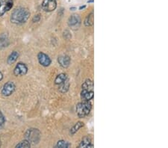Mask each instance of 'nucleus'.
I'll return each mask as SVG.
<instances>
[{"instance_id":"obj_24","label":"nucleus","mask_w":168,"mask_h":148,"mask_svg":"<svg viewBox=\"0 0 168 148\" xmlns=\"http://www.w3.org/2000/svg\"><path fill=\"white\" fill-rule=\"evenodd\" d=\"M2 79H3V75H2V72L0 71V81H2Z\"/></svg>"},{"instance_id":"obj_2","label":"nucleus","mask_w":168,"mask_h":148,"mask_svg":"<svg viewBox=\"0 0 168 148\" xmlns=\"http://www.w3.org/2000/svg\"><path fill=\"white\" fill-rule=\"evenodd\" d=\"M92 108V104L90 101H83L79 103L76 105V113L77 115L80 118L86 117L90 114Z\"/></svg>"},{"instance_id":"obj_8","label":"nucleus","mask_w":168,"mask_h":148,"mask_svg":"<svg viewBox=\"0 0 168 148\" xmlns=\"http://www.w3.org/2000/svg\"><path fill=\"white\" fill-rule=\"evenodd\" d=\"M28 72V67H27L26 64L24 63H17L16 65L15 68L14 70V74L17 76H24L26 75Z\"/></svg>"},{"instance_id":"obj_14","label":"nucleus","mask_w":168,"mask_h":148,"mask_svg":"<svg viewBox=\"0 0 168 148\" xmlns=\"http://www.w3.org/2000/svg\"><path fill=\"white\" fill-rule=\"evenodd\" d=\"M82 88L83 90H88V91H93V82L91 79H87L82 84Z\"/></svg>"},{"instance_id":"obj_10","label":"nucleus","mask_w":168,"mask_h":148,"mask_svg":"<svg viewBox=\"0 0 168 148\" xmlns=\"http://www.w3.org/2000/svg\"><path fill=\"white\" fill-rule=\"evenodd\" d=\"M58 61L61 67H62L63 68H67L70 64V58L67 55H61L58 56Z\"/></svg>"},{"instance_id":"obj_15","label":"nucleus","mask_w":168,"mask_h":148,"mask_svg":"<svg viewBox=\"0 0 168 148\" xmlns=\"http://www.w3.org/2000/svg\"><path fill=\"white\" fill-rule=\"evenodd\" d=\"M93 23H94V17H93V12H91L90 14L87 16L84 23L86 26H92L93 25Z\"/></svg>"},{"instance_id":"obj_11","label":"nucleus","mask_w":168,"mask_h":148,"mask_svg":"<svg viewBox=\"0 0 168 148\" xmlns=\"http://www.w3.org/2000/svg\"><path fill=\"white\" fill-rule=\"evenodd\" d=\"M94 97V92L93 91H88V90L82 89L81 92V97L84 101H90Z\"/></svg>"},{"instance_id":"obj_28","label":"nucleus","mask_w":168,"mask_h":148,"mask_svg":"<svg viewBox=\"0 0 168 148\" xmlns=\"http://www.w3.org/2000/svg\"><path fill=\"white\" fill-rule=\"evenodd\" d=\"M1 144H1V140H0V147H1Z\"/></svg>"},{"instance_id":"obj_16","label":"nucleus","mask_w":168,"mask_h":148,"mask_svg":"<svg viewBox=\"0 0 168 148\" xmlns=\"http://www.w3.org/2000/svg\"><path fill=\"white\" fill-rule=\"evenodd\" d=\"M69 82L68 81V79H66L64 82H62L61 84L59 85V90L60 92L61 93H66L67 92L68 90H69Z\"/></svg>"},{"instance_id":"obj_9","label":"nucleus","mask_w":168,"mask_h":148,"mask_svg":"<svg viewBox=\"0 0 168 148\" xmlns=\"http://www.w3.org/2000/svg\"><path fill=\"white\" fill-rule=\"evenodd\" d=\"M81 24V18L79 15H71L68 19V25L71 28H78Z\"/></svg>"},{"instance_id":"obj_17","label":"nucleus","mask_w":168,"mask_h":148,"mask_svg":"<svg viewBox=\"0 0 168 148\" xmlns=\"http://www.w3.org/2000/svg\"><path fill=\"white\" fill-rule=\"evenodd\" d=\"M66 79H67V76H66V74L60 73L59 75L57 76L56 78H55V84L58 85H59L60 84H61L62 82H64Z\"/></svg>"},{"instance_id":"obj_12","label":"nucleus","mask_w":168,"mask_h":148,"mask_svg":"<svg viewBox=\"0 0 168 148\" xmlns=\"http://www.w3.org/2000/svg\"><path fill=\"white\" fill-rule=\"evenodd\" d=\"M79 147L81 148H89V147H93V144L92 143V139L91 137L86 136L82 139L81 141L80 144H79Z\"/></svg>"},{"instance_id":"obj_13","label":"nucleus","mask_w":168,"mask_h":148,"mask_svg":"<svg viewBox=\"0 0 168 148\" xmlns=\"http://www.w3.org/2000/svg\"><path fill=\"white\" fill-rule=\"evenodd\" d=\"M19 56H20V53H19L17 51L12 52L11 54H10V56H9L8 58L7 63L8 64H14V63L17 61V59H18Z\"/></svg>"},{"instance_id":"obj_6","label":"nucleus","mask_w":168,"mask_h":148,"mask_svg":"<svg viewBox=\"0 0 168 148\" xmlns=\"http://www.w3.org/2000/svg\"><path fill=\"white\" fill-rule=\"evenodd\" d=\"M13 0H5L0 3V17H2L6 12L9 11L13 8Z\"/></svg>"},{"instance_id":"obj_27","label":"nucleus","mask_w":168,"mask_h":148,"mask_svg":"<svg viewBox=\"0 0 168 148\" xmlns=\"http://www.w3.org/2000/svg\"><path fill=\"white\" fill-rule=\"evenodd\" d=\"M76 9V8H70V10H72V11H74Z\"/></svg>"},{"instance_id":"obj_1","label":"nucleus","mask_w":168,"mask_h":148,"mask_svg":"<svg viewBox=\"0 0 168 148\" xmlns=\"http://www.w3.org/2000/svg\"><path fill=\"white\" fill-rule=\"evenodd\" d=\"M30 11L26 8H18L15 9L11 14V22L17 25H21L26 23L29 19Z\"/></svg>"},{"instance_id":"obj_5","label":"nucleus","mask_w":168,"mask_h":148,"mask_svg":"<svg viewBox=\"0 0 168 148\" xmlns=\"http://www.w3.org/2000/svg\"><path fill=\"white\" fill-rule=\"evenodd\" d=\"M57 8L56 0H44L42 2V8L44 11L51 12Z\"/></svg>"},{"instance_id":"obj_4","label":"nucleus","mask_w":168,"mask_h":148,"mask_svg":"<svg viewBox=\"0 0 168 148\" xmlns=\"http://www.w3.org/2000/svg\"><path fill=\"white\" fill-rule=\"evenodd\" d=\"M15 91V85L12 82H8L3 85L2 89V94L5 97H9Z\"/></svg>"},{"instance_id":"obj_7","label":"nucleus","mask_w":168,"mask_h":148,"mask_svg":"<svg viewBox=\"0 0 168 148\" xmlns=\"http://www.w3.org/2000/svg\"><path fill=\"white\" fill-rule=\"evenodd\" d=\"M37 59H38L40 64L45 67H49L52 63V60L50 58V56L48 55L45 54L44 53H42V52L38 53V55H37Z\"/></svg>"},{"instance_id":"obj_18","label":"nucleus","mask_w":168,"mask_h":148,"mask_svg":"<svg viewBox=\"0 0 168 148\" xmlns=\"http://www.w3.org/2000/svg\"><path fill=\"white\" fill-rule=\"evenodd\" d=\"M84 127V123L83 122H81V121H79V122H77L76 124H75V125L73 126V127H72V128L70 129V131H69V133L71 134V135H74L76 132H78L79 130V129H81L82 127Z\"/></svg>"},{"instance_id":"obj_26","label":"nucleus","mask_w":168,"mask_h":148,"mask_svg":"<svg viewBox=\"0 0 168 148\" xmlns=\"http://www.w3.org/2000/svg\"><path fill=\"white\" fill-rule=\"evenodd\" d=\"M88 3H91V2H93V0H89V1L88 2Z\"/></svg>"},{"instance_id":"obj_21","label":"nucleus","mask_w":168,"mask_h":148,"mask_svg":"<svg viewBox=\"0 0 168 148\" xmlns=\"http://www.w3.org/2000/svg\"><path fill=\"white\" fill-rule=\"evenodd\" d=\"M30 147H31V144L26 139L24 140V141H22L21 142H20L18 144L16 145V147L17 148H28Z\"/></svg>"},{"instance_id":"obj_22","label":"nucleus","mask_w":168,"mask_h":148,"mask_svg":"<svg viewBox=\"0 0 168 148\" xmlns=\"http://www.w3.org/2000/svg\"><path fill=\"white\" fill-rule=\"evenodd\" d=\"M5 123V117L4 114H2L1 111H0V127H2Z\"/></svg>"},{"instance_id":"obj_19","label":"nucleus","mask_w":168,"mask_h":148,"mask_svg":"<svg viewBox=\"0 0 168 148\" xmlns=\"http://www.w3.org/2000/svg\"><path fill=\"white\" fill-rule=\"evenodd\" d=\"M9 44V41L8 37L5 35L0 36V49H3L8 47Z\"/></svg>"},{"instance_id":"obj_3","label":"nucleus","mask_w":168,"mask_h":148,"mask_svg":"<svg viewBox=\"0 0 168 148\" xmlns=\"http://www.w3.org/2000/svg\"><path fill=\"white\" fill-rule=\"evenodd\" d=\"M40 133L37 129H28L26 133V138L30 144H36L39 142Z\"/></svg>"},{"instance_id":"obj_25","label":"nucleus","mask_w":168,"mask_h":148,"mask_svg":"<svg viewBox=\"0 0 168 148\" xmlns=\"http://www.w3.org/2000/svg\"><path fill=\"white\" fill-rule=\"evenodd\" d=\"M86 7V6L85 5H84V6H81L80 8H79V9H80V10H82V9H83V8H85Z\"/></svg>"},{"instance_id":"obj_20","label":"nucleus","mask_w":168,"mask_h":148,"mask_svg":"<svg viewBox=\"0 0 168 148\" xmlns=\"http://www.w3.org/2000/svg\"><path fill=\"white\" fill-rule=\"evenodd\" d=\"M69 146H70V144H69V142L64 141V140H60V141H58V143H57L55 147H57V148H69Z\"/></svg>"},{"instance_id":"obj_23","label":"nucleus","mask_w":168,"mask_h":148,"mask_svg":"<svg viewBox=\"0 0 168 148\" xmlns=\"http://www.w3.org/2000/svg\"><path fill=\"white\" fill-rule=\"evenodd\" d=\"M40 20V17L39 14L37 15H35L34 17V18H33V22L34 23H37V22H39Z\"/></svg>"}]
</instances>
